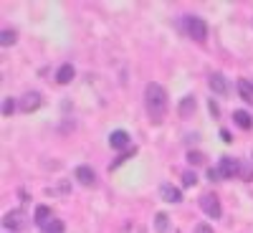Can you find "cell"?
Returning <instances> with one entry per match:
<instances>
[{
    "label": "cell",
    "instance_id": "6da1fadb",
    "mask_svg": "<svg viewBox=\"0 0 253 233\" xmlns=\"http://www.w3.org/2000/svg\"><path fill=\"white\" fill-rule=\"evenodd\" d=\"M144 107H147V114H150V119L155 122V124H160L162 119H165V114H167V92L160 87V84H147L144 87Z\"/></svg>",
    "mask_w": 253,
    "mask_h": 233
},
{
    "label": "cell",
    "instance_id": "7a4b0ae2",
    "mask_svg": "<svg viewBox=\"0 0 253 233\" xmlns=\"http://www.w3.org/2000/svg\"><path fill=\"white\" fill-rule=\"evenodd\" d=\"M185 31L187 36L198 41V44H203V41L208 38V26H205V20L198 18V15H185Z\"/></svg>",
    "mask_w": 253,
    "mask_h": 233
},
{
    "label": "cell",
    "instance_id": "3957f363",
    "mask_svg": "<svg viewBox=\"0 0 253 233\" xmlns=\"http://www.w3.org/2000/svg\"><path fill=\"white\" fill-rule=\"evenodd\" d=\"M3 226H5V228H10V231H23V228L28 226V216H26V210H20V208L8 210V213L3 216Z\"/></svg>",
    "mask_w": 253,
    "mask_h": 233
},
{
    "label": "cell",
    "instance_id": "277c9868",
    "mask_svg": "<svg viewBox=\"0 0 253 233\" xmlns=\"http://www.w3.org/2000/svg\"><path fill=\"white\" fill-rule=\"evenodd\" d=\"M218 170L225 180H233L241 175V160L236 157H220V165H218Z\"/></svg>",
    "mask_w": 253,
    "mask_h": 233
},
{
    "label": "cell",
    "instance_id": "5b68a950",
    "mask_svg": "<svg viewBox=\"0 0 253 233\" xmlns=\"http://www.w3.org/2000/svg\"><path fill=\"white\" fill-rule=\"evenodd\" d=\"M200 208L205 210V216H210V218H220V200H218V195H213V193H205L203 198H200Z\"/></svg>",
    "mask_w": 253,
    "mask_h": 233
},
{
    "label": "cell",
    "instance_id": "8992f818",
    "mask_svg": "<svg viewBox=\"0 0 253 233\" xmlns=\"http://www.w3.org/2000/svg\"><path fill=\"white\" fill-rule=\"evenodd\" d=\"M20 112H26V114H31V112H36L38 107H41V94L38 92H28V94H23L20 96Z\"/></svg>",
    "mask_w": 253,
    "mask_h": 233
},
{
    "label": "cell",
    "instance_id": "52a82bcc",
    "mask_svg": "<svg viewBox=\"0 0 253 233\" xmlns=\"http://www.w3.org/2000/svg\"><path fill=\"white\" fill-rule=\"evenodd\" d=\"M160 195H162V200H165V203H182V193H180V187H175V185H170V183H165V185L160 187Z\"/></svg>",
    "mask_w": 253,
    "mask_h": 233
},
{
    "label": "cell",
    "instance_id": "ba28073f",
    "mask_svg": "<svg viewBox=\"0 0 253 233\" xmlns=\"http://www.w3.org/2000/svg\"><path fill=\"white\" fill-rule=\"evenodd\" d=\"M208 84H210V89H213L215 94H220V96H225L228 94V79L223 76V74H210V79H208Z\"/></svg>",
    "mask_w": 253,
    "mask_h": 233
},
{
    "label": "cell",
    "instance_id": "9c48e42d",
    "mask_svg": "<svg viewBox=\"0 0 253 233\" xmlns=\"http://www.w3.org/2000/svg\"><path fill=\"white\" fill-rule=\"evenodd\" d=\"M109 144H112V150H129V135L124 130H117L109 135Z\"/></svg>",
    "mask_w": 253,
    "mask_h": 233
},
{
    "label": "cell",
    "instance_id": "30bf717a",
    "mask_svg": "<svg viewBox=\"0 0 253 233\" xmlns=\"http://www.w3.org/2000/svg\"><path fill=\"white\" fill-rule=\"evenodd\" d=\"M74 178L81 183V185H94L96 183V175H94V170H91V167H86V165H79L76 167V173H74Z\"/></svg>",
    "mask_w": 253,
    "mask_h": 233
},
{
    "label": "cell",
    "instance_id": "8fae6325",
    "mask_svg": "<svg viewBox=\"0 0 253 233\" xmlns=\"http://www.w3.org/2000/svg\"><path fill=\"white\" fill-rule=\"evenodd\" d=\"M238 94L243 96L246 104H253V84H251V79H241L238 81Z\"/></svg>",
    "mask_w": 253,
    "mask_h": 233
},
{
    "label": "cell",
    "instance_id": "7c38bea8",
    "mask_svg": "<svg viewBox=\"0 0 253 233\" xmlns=\"http://www.w3.org/2000/svg\"><path fill=\"white\" fill-rule=\"evenodd\" d=\"M233 122L241 127V130H246V132H248L251 127H253V119H251V114H248V112H243V109H236V112H233Z\"/></svg>",
    "mask_w": 253,
    "mask_h": 233
},
{
    "label": "cell",
    "instance_id": "4fadbf2b",
    "mask_svg": "<svg viewBox=\"0 0 253 233\" xmlns=\"http://www.w3.org/2000/svg\"><path fill=\"white\" fill-rule=\"evenodd\" d=\"M74 76H76V71H74L71 63H63V66L56 71V81H58V84H69Z\"/></svg>",
    "mask_w": 253,
    "mask_h": 233
},
{
    "label": "cell",
    "instance_id": "5bb4252c",
    "mask_svg": "<svg viewBox=\"0 0 253 233\" xmlns=\"http://www.w3.org/2000/svg\"><path fill=\"white\" fill-rule=\"evenodd\" d=\"M48 221H51V208H48V205H38V208H36V223L43 228Z\"/></svg>",
    "mask_w": 253,
    "mask_h": 233
},
{
    "label": "cell",
    "instance_id": "9a60e30c",
    "mask_svg": "<svg viewBox=\"0 0 253 233\" xmlns=\"http://www.w3.org/2000/svg\"><path fill=\"white\" fill-rule=\"evenodd\" d=\"M180 117H190V114H193L195 112V96H185L182 101H180Z\"/></svg>",
    "mask_w": 253,
    "mask_h": 233
},
{
    "label": "cell",
    "instance_id": "2e32d148",
    "mask_svg": "<svg viewBox=\"0 0 253 233\" xmlns=\"http://www.w3.org/2000/svg\"><path fill=\"white\" fill-rule=\"evenodd\" d=\"M41 233H63V221L58 218H51L43 228H41Z\"/></svg>",
    "mask_w": 253,
    "mask_h": 233
},
{
    "label": "cell",
    "instance_id": "e0dca14e",
    "mask_svg": "<svg viewBox=\"0 0 253 233\" xmlns=\"http://www.w3.org/2000/svg\"><path fill=\"white\" fill-rule=\"evenodd\" d=\"M170 218H167L165 213H157L155 216V228H157V233H167V228H170V223H167Z\"/></svg>",
    "mask_w": 253,
    "mask_h": 233
},
{
    "label": "cell",
    "instance_id": "ac0fdd59",
    "mask_svg": "<svg viewBox=\"0 0 253 233\" xmlns=\"http://www.w3.org/2000/svg\"><path fill=\"white\" fill-rule=\"evenodd\" d=\"M134 152H137V150H134V147H129V150H124V152H122V155H119V157H117V160L112 162V170H117V167H119L122 162H126V160H129V157H132Z\"/></svg>",
    "mask_w": 253,
    "mask_h": 233
},
{
    "label": "cell",
    "instance_id": "d6986e66",
    "mask_svg": "<svg viewBox=\"0 0 253 233\" xmlns=\"http://www.w3.org/2000/svg\"><path fill=\"white\" fill-rule=\"evenodd\" d=\"M15 44V31H3V33H0V46H13Z\"/></svg>",
    "mask_w": 253,
    "mask_h": 233
},
{
    "label": "cell",
    "instance_id": "ffe728a7",
    "mask_svg": "<svg viewBox=\"0 0 253 233\" xmlns=\"http://www.w3.org/2000/svg\"><path fill=\"white\" fill-rule=\"evenodd\" d=\"M241 180H246V183H251L253 180V165H246V162H241V175H238Z\"/></svg>",
    "mask_w": 253,
    "mask_h": 233
},
{
    "label": "cell",
    "instance_id": "44dd1931",
    "mask_svg": "<svg viewBox=\"0 0 253 233\" xmlns=\"http://www.w3.org/2000/svg\"><path fill=\"white\" fill-rule=\"evenodd\" d=\"M195 183H198V175H195V173H190V170L182 173V185H185V187H193Z\"/></svg>",
    "mask_w": 253,
    "mask_h": 233
},
{
    "label": "cell",
    "instance_id": "7402d4cb",
    "mask_svg": "<svg viewBox=\"0 0 253 233\" xmlns=\"http://www.w3.org/2000/svg\"><path fill=\"white\" fill-rule=\"evenodd\" d=\"M13 109H15V101H13L10 96H5V99H3V114H5V117H10V114H13Z\"/></svg>",
    "mask_w": 253,
    "mask_h": 233
},
{
    "label": "cell",
    "instance_id": "603a6c76",
    "mask_svg": "<svg viewBox=\"0 0 253 233\" xmlns=\"http://www.w3.org/2000/svg\"><path fill=\"white\" fill-rule=\"evenodd\" d=\"M187 160L193 162V165H203V162H205L203 152H187Z\"/></svg>",
    "mask_w": 253,
    "mask_h": 233
},
{
    "label": "cell",
    "instance_id": "cb8c5ba5",
    "mask_svg": "<svg viewBox=\"0 0 253 233\" xmlns=\"http://www.w3.org/2000/svg\"><path fill=\"white\" fill-rule=\"evenodd\" d=\"M208 178L213 180V183H218V178H223V175H220L218 167H208Z\"/></svg>",
    "mask_w": 253,
    "mask_h": 233
},
{
    "label": "cell",
    "instance_id": "d4e9b609",
    "mask_svg": "<svg viewBox=\"0 0 253 233\" xmlns=\"http://www.w3.org/2000/svg\"><path fill=\"white\" fill-rule=\"evenodd\" d=\"M195 233H213V228H210L208 223H198L195 226Z\"/></svg>",
    "mask_w": 253,
    "mask_h": 233
},
{
    "label": "cell",
    "instance_id": "484cf974",
    "mask_svg": "<svg viewBox=\"0 0 253 233\" xmlns=\"http://www.w3.org/2000/svg\"><path fill=\"white\" fill-rule=\"evenodd\" d=\"M208 109H210V114H213V117H218V114H220V109H218V104H215L213 99L208 101Z\"/></svg>",
    "mask_w": 253,
    "mask_h": 233
},
{
    "label": "cell",
    "instance_id": "4316f807",
    "mask_svg": "<svg viewBox=\"0 0 253 233\" xmlns=\"http://www.w3.org/2000/svg\"><path fill=\"white\" fill-rule=\"evenodd\" d=\"M220 137H223V142H233V140H230V132H228V130H220Z\"/></svg>",
    "mask_w": 253,
    "mask_h": 233
},
{
    "label": "cell",
    "instance_id": "83f0119b",
    "mask_svg": "<svg viewBox=\"0 0 253 233\" xmlns=\"http://www.w3.org/2000/svg\"><path fill=\"white\" fill-rule=\"evenodd\" d=\"M251 84H253V79H251Z\"/></svg>",
    "mask_w": 253,
    "mask_h": 233
}]
</instances>
